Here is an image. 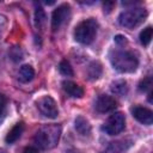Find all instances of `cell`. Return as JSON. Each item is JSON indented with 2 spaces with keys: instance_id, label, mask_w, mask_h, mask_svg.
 Returning <instances> with one entry per match:
<instances>
[{
  "instance_id": "1",
  "label": "cell",
  "mask_w": 153,
  "mask_h": 153,
  "mask_svg": "<svg viewBox=\"0 0 153 153\" xmlns=\"http://www.w3.org/2000/svg\"><path fill=\"white\" fill-rule=\"evenodd\" d=\"M61 134V127L59 124H47L41 127L35 134V142L43 149H50L56 146Z\"/></svg>"
},
{
  "instance_id": "2",
  "label": "cell",
  "mask_w": 153,
  "mask_h": 153,
  "mask_svg": "<svg viewBox=\"0 0 153 153\" xmlns=\"http://www.w3.org/2000/svg\"><path fill=\"white\" fill-rule=\"evenodd\" d=\"M112 67L121 73H131L137 68L139 60L131 53L127 50H116L110 55Z\"/></svg>"
},
{
  "instance_id": "3",
  "label": "cell",
  "mask_w": 153,
  "mask_h": 153,
  "mask_svg": "<svg viewBox=\"0 0 153 153\" xmlns=\"http://www.w3.org/2000/svg\"><path fill=\"white\" fill-rule=\"evenodd\" d=\"M97 29H98V23L96 19L93 18L85 19L75 26L74 38L76 42L81 44H90L96 37Z\"/></svg>"
},
{
  "instance_id": "4",
  "label": "cell",
  "mask_w": 153,
  "mask_h": 153,
  "mask_svg": "<svg viewBox=\"0 0 153 153\" xmlns=\"http://www.w3.org/2000/svg\"><path fill=\"white\" fill-rule=\"evenodd\" d=\"M146 17H147V12L143 7H131L123 11L120 14L118 23L124 27L134 29L139 26L146 19Z\"/></svg>"
},
{
  "instance_id": "5",
  "label": "cell",
  "mask_w": 153,
  "mask_h": 153,
  "mask_svg": "<svg viewBox=\"0 0 153 153\" xmlns=\"http://www.w3.org/2000/svg\"><path fill=\"white\" fill-rule=\"evenodd\" d=\"M126 127V118L122 112L112 114L103 124V130L109 135L120 134Z\"/></svg>"
},
{
  "instance_id": "6",
  "label": "cell",
  "mask_w": 153,
  "mask_h": 153,
  "mask_svg": "<svg viewBox=\"0 0 153 153\" xmlns=\"http://www.w3.org/2000/svg\"><path fill=\"white\" fill-rule=\"evenodd\" d=\"M37 109L39 112L48 118H56L59 115V110L56 106L55 100L50 96H44L37 100Z\"/></svg>"
},
{
  "instance_id": "7",
  "label": "cell",
  "mask_w": 153,
  "mask_h": 153,
  "mask_svg": "<svg viewBox=\"0 0 153 153\" xmlns=\"http://www.w3.org/2000/svg\"><path fill=\"white\" fill-rule=\"evenodd\" d=\"M71 16V6L68 4L60 5L56 10H54L51 16V27L53 30L60 29L69 18Z\"/></svg>"
},
{
  "instance_id": "8",
  "label": "cell",
  "mask_w": 153,
  "mask_h": 153,
  "mask_svg": "<svg viewBox=\"0 0 153 153\" xmlns=\"http://www.w3.org/2000/svg\"><path fill=\"white\" fill-rule=\"evenodd\" d=\"M116 99L111 96H108V94H102L97 98L96 100V110L98 112H102V114H105V112H109V111H112L115 108H116Z\"/></svg>"
},
{
  "instance_id": "9",
  "label": "cell",
  "mask_w": 153,
  "mask_h": 153,
  "mask_svg": "<svg viewBox=\"0 0 153 153\" xmlns=\"http://www.w3.org/2000/svg\"><path fill=\"white\" fill-rule=\"evenodd\" d=\"M131 114H133V117L142 123V124H146V126H149L152 124L153 122V112L147 109V108H143V106H140V105H136L131 110Z\"/></svg>"
},
{
  "instance_id": "10",
  "label": "cell",
  "mask_w": 153,
  "mask_h": 153,
  "mask_svg": "<svg viewBox=\"0 0 153 153\" xmlns=\"http://www.w3.org/2000/svg\"><path fill=\"white\" fill-rule=\"evenodd\" d=\"M62 87L65 90V92L73 97V98H81L84 96V90L81 86H79L78 84L73 82V81H63L62 82Z\"/></svg>"
},
{
  "instance_id": "11",
  "label": "cell",
  "mask_w": 153,
  "mask_h": 153,
  "mask_svg": "<svg viewBox=\"0 0 153 153\" xmlns=\"http://www.w3.org/2000/svg\"><path fill=\"white\" fill-rule=\"evenodd\" d=\"M131 146L130 140H117L114 142H110L108 147V153H122L127 151Z\"/></svg>"
},
{
  "instance_id": "12",
  "label": "cell",
  "mask_w": 153,
  "mask_h": 153,
  "mask_svg": "<svg viewBox=\"0 0 153 153\" xmlns=\"http://www.w3.org/2000/svg\"><path fill=\"white\" fill-rule=\"evenodd\" d=\"M74 127H75V130L81 134V135H88L91 133V124L90 122L82 117V116H78L74 121Z\"/></svg>"
},
{
  "instance_id": "13",
  "label": "cell",
  "mask_w": 153,
  "mask_h": 153,
  "mask_svg": "<svg viewBox=\"0 0 153 153\" xmlns=\"http://www.w3.org/2000/svg\"><path fill=\"white\" fill-rule=\"evenodd\" d=\"M35 76V71L30 65H23L18 72V79L22 82H30Z\"/></svg>"
},
{
  "instance_id": "14",
  "label": "cell",
  "mask_w": 153,
  "mask_h": 153,
  "mask_svg": "<svg viewBox=\"0 0 153 153\" xmlns=\"http://www.w3.org/2000/svg\"><path fill=\"white\" fill-rule=\"evenodd\" d=\"M23 131H24V124L23 123H17L16 126H13L12 127V129L7 133V135H6V142L7 143H13V142H16L19 137H20V135L23 134Z\"/></svg>"
},
{
  "instance_id": "15",
  "label": "cell",
  "mask_w": 153,
  "mask_h": 153,
  "mask_svg": "<svg viewBox=\"0 0 153 153\" xmlns=\"http://www.w3.org/2000/svg\"><path fill=\"white\" fill-rule=\"evenodd\" d=\"M102 72H103L102 65L98 61H93L87 67V78L90 80H97L102 75Z\"/></svg>"
},
{
  "instance_id": "16",
  "label": "cell",
  "mask_w": 153,
  "mask_h": 153,
  "mask_svg": "<svg viewBox=\"0 0 153 153\" xmlns=\"http://www.w3.org/2000/svg\"><path fill=\"white\" fill-rule=\"evenodd\" d=\"M127 82L124 80H117L111 84V91L118 96H124L127 93Z\"/></svg>"
},
{
  "instance_id": "17",
  "label": "cell",
  "mask_w": 153,
  "mask_h": 153,
  "mask_svg": "<svg viewBox=\"0 0 153 153\" xmlns=\"http://www.w3.org/2000/svg\"><path fill=\"white\" fill-rule=\"evenodd\" d=\"M152 36H153V29L152 26H147L146 29H143L140 33V41L143 45H148L151 39H152Z\"/></svg>"
},
{
  "instance_id": "18",
  "label": "cell",
  "mask_w": 153,
  "mask_h": 153,
  "mask_svg": "<svg viewBox=\"0 0 153 153\" xmlns=\"http://www.w3.org/2000/svg\"><path fill=\"white\" fill-rule=\"evenodd\" d=\"M35 22H36V26L38 29H41L45 22V13L43 11L42 7H37L36 12H35Z\"/></svg>"
},
{
  "instance_id": "19",
  "label": "cell",
  "mask_w": 153,
  "mask_h": 153,
  "mask_svg": "<svg viewBox=\"0 0 153 153\" xmlns=\"http://www.w3.org/2000/svg\"><path fill=\"white\" fill-rule=\"evenodd\" d=\"M59 71H60L61 74H63L66 76H72L73 75V69H72V67H71V65H69V62L67 60H62L60 62Z\"/></svg>"
},
{
  "instance_id": "20",
  "label": "cell",
  "mask_w": 153,
  "mask_h": 153,
  "mask_svg": "<svg viewBox=\"0 0 153 153\" xmlns=\"http://www.w3.org/2000/svg\"><path fill=\"white\" fill-rule=\"evenodd\" d=\"M152 87V76H146L145 79H142L139 84V90L141 92H145V91H148L151 90Z\"/></svg>"
},
{
  "instance_id": "21",
  "label": "cell",
  "mask_w": 153,
  "mask_h": 153,
  "mask_svg": "<svg viewBox=\"0 0 153 153\" xmlns=\"http://www.w3.org/2000/svg\"><path fill=\"white\" fill-rule=\"evenodd\" d=\"M5 110H6V97L2 93H0V118L4 117Z\"/></svg>"
},
{
  "instance_id": "22",
  "label": "cell",
  "mask_w": 153,
  "mask_h": 153,
  "mask_svg": "<svg viewBox=\"0 0 153 153\" xmlns=\"http://www.w3.org/2000/svg\"><path fill=\"white\" fill-rule=\"evenodd\" d=\"M114 6H115V2H105L104 4V12H106V13L111 12Z\"/></svg>"
},
{
  "instance_id": "23",
  "label": "cell",
  "mask_w": 153,
  "mask_h": 153,
  "mask_svg": "<svg viewBox=\"0 0 153 153\" xmlns=\"http://www.w3.org/2000/svg\"><path fill=\"white\" fill-rule=\"evenodd\" d=\"M115 42H116V43H118V44H124L127 41H126V37H123V36L118 35V36H116V37H115Z\"/></svg>"
},
{
  "instance_id": "24",
  "label": "cell",
  "mask_w": 153,
  "mask_h": 153,
  "mask_svg": "<svg viewBox=\"0 0 153 153\" xmlns=\"http://www.w3.org/2000/svg\"><path fill=\"white\" fill-rule=\"evenodd\" d=\"M23 153H37V149L35 147H26Z\"/></svg>"
},
{
  "instance_id": "25",
  "label": "cell",
  "mask_w": 153,
  "mask_h": 153,
  "mask_svg": "<svg viewBox=\"0 0 153 153\" xmlns=\"http://www.w3.org/2000/svg\"><path fill=\"white\" fill-rule=\"evenodd\" d=\"M66 153H81V152H79V151H76V149H68Z\"/></svg>"
}]
</instances>
